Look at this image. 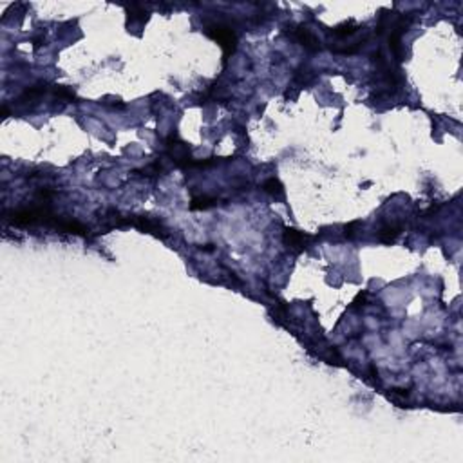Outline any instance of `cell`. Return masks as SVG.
Masks as SVG:
<instances>
[{
	"instance_id": "obj_1",
	"label": "cell",
	"mask_w": 463,
	"mask_h": 463,
	"mask_svg": "<svg viewBox=\"0 0 463 463\" xmlns=\"http://www.w3.org/2000/svg\"><path fill=\"white\" fill-rule=\"evenodd\" d=\"M205 33H207L210 38H214L215 42L223 47L225 58L234 53L235 44H237V36H235V33L230 29L228 26H223V24H210V26H207Z\"/></svg>"
},
{
	"instance_id": "obj_2",
	"label": "cell",
	"mask_w": 463,
	"mask_h": 463,
	"mask_svg": "<svg viewBox=\"0 0 463 463\" xmlns=\"http://www.w3.org/2000/svg\"><path fill=\"white\" fill-rule=\"evenodd\" d=\"M167 147H169V156L172 157V161L181 167V169H187V167H195V161L192 159L190 150H188V145L185 142H181L176 136H170L169 142H167Z\"/></svg>"
},
{
	"instance_id": "obj_3",
	"label": "cell",
	"mask_w": 463,
	"mask_h": 463,
	"mask_svg": "<svg viewBox=\"0 0 463 463\" xmlns=\"http://www.w3.org/2000/svg\"><path fill=\"white\" fill-rule=\"evenodd\" d=\"M53 228L58 230V232H62V234H74V235H87L89 234L87 226L78 223L76 219H71V217H58Z\"/></svg>"
},
{
	"instance_id": "obj_4",
	"label": "cell",
	"mask_w": 463,
	"mask_h": 463,
	"mask_svg": "<svg viewBox=\"0 0 463 463\" xmlns=\"http://www.w3.org/2000/svg\"><path fill=\"white\" fill-rule=\"evenodd\" d=\"M293 36H295V40H297V42H299L303 47H306V49H310V51L320 49V42H318V38L313 35V33H311L310 29H308V27H303V26L297 27L295 33H293Z\"/></svg>"
},
{
	"instance_id": "obj_5",
	"label": "cell",
	"mask_w": 463,
	"mask_h": 463,
	"mask_svg": "<svg viewBox=\"0 0 463 463\" xmlns=\"http://www.w3.org/2000/svg\"><path fill=\"white\" fill-rule=\"evenodd\" d=\"M308 235H304L303 232H299V230H293V228H286L284 230V243H286V246H290V248H297V250H303L304 246H306V241H308Z\"/></svg>"
},
{
	"instance_id": "obj_6",
	"label": "cell",
	"mask_w": 463,
	"mask_h": 463,
	"mask_svg": "<svg viewBox=\"0 0 463 463\" xmlns=\"http://www.w3.org/2000/svg\"><path fill=\"white\" fill-rule=\"evenodd\" d=\"M400 232H402V228H400V226L387 225V226H384V228L378 232V239L382 243H386V245H391V243L396 241V237L400 235Z\"/></svg>"
},
{
	"instance_id": "obj_7",
	"label": "cell",
	"mask_w": 463,
	"mask_h": 463,
	"mask_svg": "<svg viewBox=\"0 0 463 463\" xmlns=\"http://www.w3.org/2000/svg\"><path fill=\"white\" fill-rule=\"evenodd\" d=\"M358 29H360L358 24L349 20V22H344V24H340V26L333 27L331 33H333L335 36H338V38H346V36H353Z\"/></svg>"
},
{
	"instance_id": "obj_8",
	"label": "cell",
	"mask_w": 463,
	"mask_h": 463,
	"mask_svg": "<svg viewBox=\"0 0 463 463\" xmlns=\"http://www.w3.org/2000/svg\"><path fill=\"white\" fill-rule=\"evenodd\" d=\"M217 199L215 197H208V195H199V197H194L190 203V210H207L210 207H215Z\"/></svg>"
},
{
	"instance_id": "obj_9",
	"label": "cell",
	"mask_w": 463,
	"mask_h": 463,
	"mask_svg": "<svg viewBox=\"0 0 463 463\" xmlns=\"http://www.w3.org/2000/svg\"><path fill=\"white\" fill-rule=\"evenodd\" d=\"M263 188L268 192V194H272L273 197H283V195H284L283 183H280L279 179H275V177H272V179L266 181V183L263 185Z\"/></svg>"
},
{
	"instance_id": "obj_10",
	"label": "cell",
	"mask_w": 463,
	"mask_h": 463,
	"mask_svg": "<svg viewBox=\"0 0 463 463\" xmlns=\"http://www.w3.org/2000/svg\"><path fill=\"white\" fill-rule=\"evenodd\" d=\"M407 396H409V391L407 389H393L389 393V398L393 400V402L400 404V407H402V404H406Z\"/></svg>"
},
{
	"instance_id": "obj_11",
	"label": "cell",
	"mask_w": 463,
	"mask_h": 463,
	"mask_svg": "<svg viewBox=\"0 0 463 463\" xmlns=\"http://www.w3.org/2000/svg\"><path fill=\"white\" fill-rule=\"evenodd\" d=\"M356 226H358V223H351V225H348V226H346V235H349V237H351V235L355 234V232H353V230H355Z\"/></svg>"
}]
</instances>
